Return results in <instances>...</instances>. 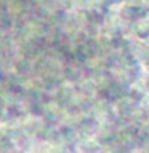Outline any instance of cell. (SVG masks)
Instances as JSON below:
<instances>
[{"mask_svg":"<svg viewBox=\"0 0 149 153\" xmlns=\"http://www.w3.org/2000/svg\"><path fill=\"white\" fill-rule=\"evenodd\" d=\"M146 69L149 70V59H147V62H146Z\"/></svg>","mask_w":149,"mask_h":153,"instance_id":"6da1fadb","label":"cell"},{"mask_svg":"<svg viewBox=\"0 0 149 153\" xmlns=\"http://www.w3.org/2000/svg\"><path fill=\"white\" fill-rule=\"evenodd\" d=\"M147 89H149V78H147Z\"/></svg>","mask_w":149,"mask_h":153,"instance_id":"7a4b0ae2","label":"cell"}]
</instances>
